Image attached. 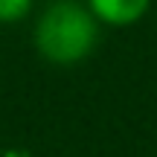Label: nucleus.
<instances>
[{"label": "nucleus", "instance_id": "1", "mask_svg": "<svg viewBox=\"0 0 157 157\" xmlns=\"http://www.w3.org/2000/svg\"><path fill=\"white\" fill-rule=\"evenodd\" d=\"M35 50L41 58L58 67L78 64L90 56V50L99 41V21L90 15L87 3L78 0H56L41 12L35 23Z\"/></svg>", "mask_w": 157, "mask_h": 157}, {"label": "nucleus", "instance_id": "2", "mask_svg": "<svg viewBox=\"0 0 157 157\" xmlns=\"http://www.w3.org/2000/svg\"><path fill=\"white\" fill-rule=\"evenodd\" d=\"M90 15L105 26H134L151 9V0H87Z\"/></svg>", "mask_w": 157, "mask_h": 157}, {"label": "nucleus", "instance_id": "3", "mask_svg": "<svg viewBox=\"0 0 157 157\" xmlns=\"http://www.w3.org/2000/svg\"><path fill=\"white\" fill-rule=\"evenodd\" d=\"M32 0H0V21H21L29 15Z\"/></svg>", "mask_w": 157, "mask_h": 157}]
</instances>
